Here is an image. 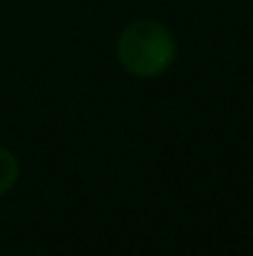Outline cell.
<instances>
[{
    "label": "cell",
    "instance_id": "1",
    "mask_svg": "<svg viewBox=\"0 0 253 256\" xmlns=\"http://www.w3.org/2000/svg\"><path fill=\"white\" fill-rule=\"evenodd\" d=\"M117 52L127 72L137 78H157L174 62L176 42L162 22L137 20L119 35Z\"/></svg>",
    "mask_w": 253,
    "mask_h": 256
},
{
    "label": "cell",
    "instance_id": "2",
    "mask_svg": "<svg viewBox=\"0 0 253 256\" xmlns=\"http://www.w3.org/2000/svg\"><path fill=\"white\" fill-rule=\"evenodd\" d=\"M17 172H20V167H17V160L12 157V152L0 147V196L15 184Z\"/></svg>",
    "mask_w": 253,
    "mask_h": 256
}]
</instances>
